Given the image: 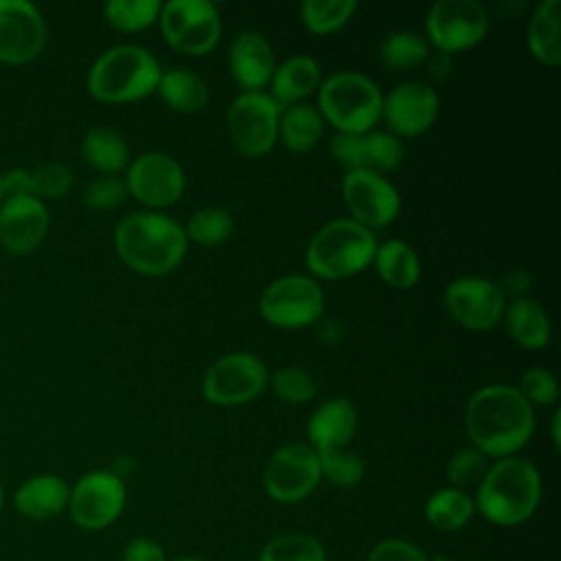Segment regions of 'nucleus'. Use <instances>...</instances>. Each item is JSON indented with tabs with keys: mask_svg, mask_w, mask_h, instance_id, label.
I'll use <instances>...</instances> for the list:
<instances>
[{
	"mask_svg": "<svg viewBox=\"0 0 561 561\" xmlns=\"http://www.w3.org/2000/svg\"><path fill=\"white\" fill-rule=\"evenodd\" d=\"M465 427L473 447L484 456H515L533 436V405L515 386H482L467 403Z\"/></svg>",
	"mask_w": 561,
	"mask_h": 561,
	"instance_id": "1",
	"label": "nucleus"
},
{
	"mask_svg": "<svg viewBox=\"0 0 561 561\" xmlns=\"http://www.w3.org/2000/svg\"><path fill=\"white\" fill-rule=\"evenodd\" d=\"M184 228L153 210L127 213L114 228V250L134 272L162 276L173 272L186 254Z\"/></svg>",
	"mask_w": 561,
	"mask_h": 561,
	"instance_id": "2",
	"label": "nucleus"
},
{
	"mask_svg": "<svg viewBox=\"0 0 561 561\" xmlns=\"http://www.w3.org/2000/svg\"><path fill=\"white\" fill-rule=\"evenodd\" d=\"M539 497L541 478L535 465L522 456H506L486 469L473 506L491 524L517 526L535 513Z\"/></svg>",
	"mask_w": 561,
	"mask_h": 561,
	"instance_id": "3",
	"label": "nucleus"
},
{
	"mask_svg": "<svg viewBox=\"0 0 561 561\" xmlns=\"http://www.w3.org/2000/svg\"><path fill=\"white\" fill-rule=\"evenodd\" d=\"M158 59L142 46L118 44L101 53L88 70V92L101 103H129L156 92Z\"/></svg>",
	"mask_w": 561,
	"mask_h": 561,
	"instance_id": "4",
	"label": "nucleus"
},
{
	"mask_svg": "<svg viewBox=\"0 0 561 561\" xmlns=\"http://www.w3.org/2000/svg\"><path fill=\"white\" fill-rule=\"evenodd\" d=\"M377 239L373 230L351 217L327 221L309 241L305 261L309 272L322 280H340L373 263Z\"/></svg>",
	"mask_w": 561,
	"mask_h": 561,
	"instance_id": "5",
	"label": "nucleus"
},
{
	"mask_svg": "<svg viewBox=\"0 0 561 561\" xmlns=\"http://www.w3.org/2000/svg\"><path fill=\"white\" fill-rule=\"evenodd\" d=\"M379 85L355 70H340L320 81L318 112L337 134H366L381 118Z\"/></svg>",
	"mask_w": 561,
	"mask_h": 561,
	"instance_id": "6",
	"label": "nucleus"
},
{
	"mask_svg": "<svg viewBox=\"0 0 561 561\" xmlns=\"http://www.w3.org/2000/svg\"><path fill=\"white\" fill-rule=\"evenodd\" d=\"M324 294L316 278L287 274L272 280L259 296V313L274 327L298 329L320 320Z\"/></svg>",
	"mask_w": 561,
	"mask_h": 561,
	"instance_id": "7",
	"label": "nucleus"
},
{
	"mask_svg": "<svg viewBox=\"0 0 561 561\" xmlns=\"http://www.w3.org/2000/svg\"><path fill=\"white\" fill-rule=\"evenodd\" d=\"M158 22L164 39L184 55L210 53L221 35L219 11L208 0H169L160 7Z\"/></svg>",
	"mask_w": 561,
	"mask_h": 561,
	"instance_id": "8",
	"label": "nucleus"
},
{
	"mask_svg": "<svg viewBox=\"0 0 561 561\" xmlns=\"http://www.w3.org/2000/svg\"><path fill=\"white\" fill-rule=\"evenodd\" d=\"M267 366L252 353H228L213 362L202 379V394L221 408L243 405L267 386Z\"/></svg>",
	"mask_w": 561,
	"mask_h": 561,
	"instance_id": "9",
	"label": "nucleus"
},
{
	"mask_svg": "<svg viewBox=\"0 0 561 561\" xmlns=\"http://www.w3.org/2000/svg\"><path fill=\"white\" fill-rule=\"evenodd\" d=\"M125 500V482L116 471L92 469L70 486L66 511L79 528L101 530L121 517Z\"/></svg>",
	"mask_w": 561,
	"mask_h": 561,
	"instance_id": "10",
	"label": "nucleus"
},
{
	"mask_svg": "<svg viewBox=\"0 0 561 561\" xmlns=\"http://www.w3.org/2000/svg\"><path fill=\"white\" fill-rule=\"evenodd\" d=\"M283 107L265 92H241L226 112L232 145L248 158L265 156L278 140Z\"/></svg>",
	"mask_w": 561,
	"mask_h": 561,
	"instance_id": "11",
	"label": "nucleus"
},
{
	"mask_svg": "<svg viewBox=\"0 0 561 561\" xmlns=\"http://www.w3.org/2000/svg\"><path fill=\"white\" fill-rule=\"evenodd\" d=\"M322 480L318 451L307 443H287L265 462L263 486L276 502L305 500Z\"/></svg>",
	"mask_w": 561,
	"mask_h": 561,
	"instance_id": "12",
	"label": "nucleus"
},
{
	"mask_svg": "<svg viewBox=\"0 0 561 561\" xmlns=\"http://www.w3.org/2000/svg\"><path fill=\"white\" fill-rule=\"evenodd\" d=\"M430 42L447 55L480 44L489 31V13L478 0H438L425 18Z\"/></svg>",
	"mask_w": 561,
	"mask_h": 561,
	"instance_id": "13",
	"label": "nucleus"
},
{
	"mask_svg": "<svg viewBox=\"0 0 561 561\" xmlns=\"http://www.w3.org/2000/svg\"><path fill=\"white\" fill-rule=\"evenodd\" d=\"M127 193L149 208L175 204L184 193V171L175 158L162 151H147L125 169Z\"/></svg>",
	"mask_w": 561,
	"mask_h": 561,
	"instance_id": "14",
	"label": "nucleus"
},
{
	"mask_svg": "<svg viewBox=\"0 0 561 561\" xmlns=\"http://www.w3.org/2000/svg\"><path fill=\"white\" fill-rule=\"evenodd\" d=\"M342 197L351 219L368 230L386 228L397 219L401 208V197L392 182L373 171H346Z\"/></svg>",
	"mask_w": 561,
	"mask_h": 561,
	"instance_id": "15",
	"label": "nucleus"
},
{
	"mask_svg": "<svg viewBox=\"0 0 561 561\" xmlns=\"http://www.w3.org/2000/svg\"><path fill=\"white\" fill-rule=\"evenodd\" d=\"M447 313L469 331H489L504 313L506 298L497 283L482 276H458L443 294Z\"/></svg>",
	"mask_w": 561,
	"mask_h": 561,
	"instance_id": "16",
	"label": "nucleus"
},
{
	"mask_svg": "<svg viewBox=\"0 0 561 561\" xmlns=\"http://www.w3.org/2000/svg\"><path fill=\"white\" fill-rule=\"evenodd\" d=\"M46 46V22L28 0H0V64H28Z\"/></svg>",
	"mask_w": 561,
	"mask_h": 561,
	"instance_id": "17",
	"label": "nucleus"
},
{
	"mask_svg": "<svg viewBox=\"0 0 561 561\" xmlns=\"http://www.w3.org/2000/svg\"><path fill=\"white\" fill-rule=\"evenodd\" d=\"M438 92L421 81L397 83L381 99V118L397 138L419 136L432 127L438 116Z\"/></svg>",
	"mask_w": 561,
	"mask_h": 561,
	"instance_id": "18",
	"label": "nucleus"
},
{
	"mask_svg": "<svg viewBox=\"0 0 561 561\" xmlns=\"http://www.w3.org/2000/svg\"><path fill=\"white\" fill-rule=\"evenodd\" d=\"M329 149L346 171H373L379 175L399 169L405 156L401 138L373 129L366 134H335L329 140Z\"/></svg>",
	"mask_w": 561,
	"mask_h": 561,
	"instance_id": "19",
	"label": "nucleus"
},
{
	"mask_svg": "<svg viewBox=\"0 0 561 561\" xmlns=\"http://www.w3.org/2000/svg\"><path fill=\"white\" fill-rule=\"evenodd\" d=\"M48 208L35 195L9 197L0 206V245L15 256L37 250L48 232Z\"/></svg>",
	"mask_w": 561,
	"mask_h": 561,
	"instance_id": "20",
	"label": "nucleus"
},
{
	"mask_svg": "<svg viewBox=\"0 0 561 561\" xmlns=\"http://www.w3.org/2000/svg\"><path fill=\"white\" fill-rule=\"evenodd\" d=\"M228 68L243 92H261V88L270 83L274 75L276 57L270 42L261 33L241 31L230 42Z\"/></svg>",
	"mask_w": 561,
	"mask_h": 561,
	"instance_id": "21",
	"label": "nucleus"
},
{
	"mask_svg": "<svg viewBox=\"0 0 561 561\" xmlns=\"http://www.w3.org/2000/svg\"><path fill=\"white\" fill-rule=\"evenodd\" d=\"M357 430V410L346 397H333L320 403L307 423V438L316 451L346 449Z\"/></svg>",
	"mask_w": 561,
	"mask_h": 561,
	"instance_id": "22",
	"label": "nucleus"
},
{
	"mask_svg": "<svg viewBox=\"0 0 561 561\" xmlns=\"http://www.w3.org/2000/svg\"><path fill=\"white\" fill-rule=\"evenodd\" d=\"M70 486L55 473H37L13 491V508L31 522L55 519L68 508Z\"/></svg>",
	"mask_w": 561,
	"mask_h": 561,
	"instance_id": "23",
	"label": "nucleus"
},
{
	"mask_svg": "<svg viewBox=\"0 0 561 561\" xmlns=\"http://www.w3.org/2000/svg\"><path fill=\"white\" fill-rule=\"evenodd\" d=\"M511 340L526 348L539 351L550 342V320L546 309L533 298H513L502 313Z\"/></svg>",
	"mask_w": 561,
	"mask_h": 561,
	"instance_id": "24",
	"label": "nucleus"
},
{
	"mask_svg": "<svg viewBox=\"0 0 561 561\" xmlns=\"http://www.w3.org/2000/svg\"><path fill=\"white\" fill-rule=\"evenodd\" d=\"M272 99L280 105H294L320 88V66L313 57L294 55L274 68L270 79Z\"/></svg>",
	"mask_w": 561,
	"mask_h": 561,
	"instance_id": "25",
	"label": "nucleus"
},
{
	"mask_svg": "<svg viewBox=\"0 0 561 561\" xmlns=\"http://www.w3.org/2000/svg\"><path fill=\"white\" fill-rule=\"evenodd\" d=\"M83 160L101 175H116L129 164V147L125 138L105 125H94L81 140Z\"/></svg>",
	"mask_w": 561,
	"mask_h": 561,
	"instance_id": "26",
	"label": "nucleus"
},
{
	"mask_svg": "<svg viewBox=\"0 0 561 561\" xmlns=\"http://www.w3.org/2000/svg\"><path fill=\"white\" fill-rule=\"evenodd\" d=\"M373 263L379 278L394 289H410L421 278V261L401 239H386L383 243H377Z\"/></svg>",
	"mask_w": 561,
	"mask_h": 561,
	"instance_id": "27",
	"label": "nucleus"
},
{
	"mask_svg": "<svg viewBox=\"0 0 561 561\" xmlns=\"http://www.w3.org/2000/svg\"><path fill=\"white\" fill-rule=\"evenodd\" d=\"M530 53L546 66L561 61V2L541 0L528 20Z\"/></svg>",
	"mask_w": 561,
	"mask_h": 561,
	"instance_id": "28",
	"label": "nucleus"
},
{
	"mask_svg": "<svg viewBox=\"0 0 561 561\" xmlns=\"http://www.w3.org/2000/svg\"><path fill=\"white\" fill-rule=\"evenodd\" d=\"M156 90L171 110H178L184 114H195L204 110L210 99V90L206 81L186 68L162 70Z\"/></svg>",
	"mask_w": 561,
	"mask_h": 561,
	"instance_id": "29",
	"label": "nucleus"
},
{
	"mask_svg": "<svg viewBox=\"0 0 561 561\" xmlns=\"http://www.w3.org/2000/svg\"><path fill=\"white\" fill-rule=\"evenodd\" d=\"M324 131V121L318 107L309 103H294L280 112L278 136L280 142L294 153L311 151Z\"/></svg>",
	"mask_w": 561,
	"mask_h": 561,
	"instance_id": "30",
	"label": "nucleus"
},
{
	"mask_svg": "<svg viewBox=\"0 0 561 561\" xmlns=\"http://www.w3.org/2000/svg\"><path fill=\"white\" fill-rule=\"evenodd\" d=\"M473 497L467 491L445 486L430 495L425 502V519L432 528L443 533L460 530L473 517Z\"/></svg>",
	"mask_w": 561,
	"mask_h": 561,
	"instance_id": "31",
	"label": "nucleus"
},
{
	"mask_svg": "<svg viewBox=\"0 0 561 561\" xmlns=\"http://www.w3.org/2000/svg\"><path fill=\"white\" fill-rule=\"evenodd\" d=\"M259 561H327V552L313 535L291 530L272 537L263 546Z\"/></svg>",
	"mask_w": 561,
	"mask_h": 561,
	"instance_id": "32",
	"label": "nucleus"
},
{
	"mask_svg": "<svg viewBox=\"0 0 561 561\" xmlns=\"http://www.w3.org/2000/svg\"><path fill=\"white\" fill-rule=\"evenodd\" d=\"M430 55L427 42L414 31H392L379 46L381 64L390 70H412Z\"/></svg>",
	"mask_w": 561,
	"mask_h": 561,
	"instance_id": "33",
	"label": "nucleus"
},
{
	"mask_svg": "<svg viewBox=\"0 0 561 561\" xmlns=\"http://www.w3.org/2000/svg\"><path fill=\"white\" fill-rule=\"evenodd\" d=\"M160 0H107L103 18L116 31L134 33L151 26L160 15Z\"/></svg>",
	"mask_w": 561,
	"mask_h": 561,
	"instance_id": "34",
	"label": "nucleus"
},
{
	"mask_svg": "<svg viewBox=\"0 0 561 561\" xmlns=\"http://www.w3.org/2000/svg\"><path fill=\"white\" fill-rule=\"evenodd\" d=\"M355 11V0H305L300 7L305 26L316 35H329L342 28Z\"/></svg>",
	"mask_w": 561,
	"mask_h": 561,
	"instance_id": "35",
	"label": "nucleus"
},
{
	"mask_svg": "<svg viewBox=\"0 0 561 561\" xmlns=\"http://www.w3.org/2000/svg\"><path fill=\"white\" fill-rule=\"evenodd\" d=\"M232 228H234V219L226 208L206 206V208H199L188 219L184 234H186V239H191L199 245L213 248V245L224 243L232 234Z\"/></svg>",
	"mask_w": 561,
	"mask_h": 561,
	"instance_id": "36",
	"label": "nucleus"
},
{
	"mask_svg": "<svg viewBox=\"0 0 561 561\" xmlns=\"http://www.w3.org/2000/svg\"><path fill=\"white\" fill-rule=\"evenodd\" d=\"M318 460H320L322 478H327L337 486H353L366 473V462L355 451H348V449L318 451Z\"/></svg>",
	"mask_w": 561,
	"mask_h": 561,
	"instance_id": "37",
	"label": "nucleus"
},
{
	"mask_svg": "<svg viewBox=\"0 0 561 561\" xmlns=\"http://www.w3.org/2000/svg\"><path fill=\"white\" fill-rule=\"evenodd\" d=\"M486 469H489V467H486V456H484L480 449H476V447L471 445V447L458 449V451L449 458L445 473H447L449 486L462 491L465 486H473V484L478 486L480 480L484 478Z\"/></svg>",
	"mask_w": 561,
	"mask_h": 561,
	"instance_id": "38",
	"label": "nucleus"
},
{
	"mask_svg": "<svg viewBox=\"0 0 561 561\" xmlns=\"http://www.w3.org/2000/svg\"><path fill=\"white\" fill-rule=\"evenodd\" d=\"M270 381L274 392L287 403H309L316 397V381L302 366H283Z\"/></svg>",
	"mask_w": 561,
	"mask_h": 561,
	"instance_id": "39",
	"label": "nucleus"
},
{
	"mask_svg": "<svg viewBox=\"0 0 561 561\" xmlns=\"http://www.w3.org/2000/svg\"><path fill=\"white\" fill-rule=\"evenodd\" d=\"M72 186V171L61 162H46L31 171V193L37 199H57Z\"/></svg>",
	"mask_w": 561,
	"mask_h": 561,
	"instance_id": "40",
	"label": "nucleus"
},
{
	"mask_svg": "<svg viewBox=\"0 0 561 561\" xmlns=\"http://www.w3.org/2000/svg\"><path fill=\"white\" fill-rule=\"evenodd\" d=\"M125 197H127V188L123 178L118 175H96L83 188V204L96 213L118 208L125 202Z\"/></svg>",
	"mask_w": 561,
	"mask_h": 561,
	"instance_id": "41",
	"label": "nucleus"
},
{
	"mask_svg": "<svg viewBox=\"0 0 561 561\" xmlns=\"http://www.w3.org/2000/svg\"><path fill=\"white\" fill-rule=\"evenodd\" d=\"M530 405H557L559 401V381L557 377L541 366H533L522 373L519 386H515Z\"/></svg>",
	"mask_w": 561,
	"mask_h": 561,
	"instance_id": "42",
	"label": "nucleus"
},
{
	"mask_svg": "<svg viewBox=\"0 0 561 561\" xmlns=\"http://www.w3.org/2000/svg\"><path fill=\"white\" fill-rule=\"evenodd\" d=\"M366 561H430L414 543L405 539H383L370 552Z\"/></svg>",
	"mask_w": 561,
	"mask_h": 561,
	"instance_id": "43",
	"label": "nucleus"
},
{
	"mask_svg": "<svg viewBox=\"0 0 561 561\" xmlns=\"http://www.w3.org/2000/svg\"><path fill=\"white\" fill-rule=\"evenodd\" d=\"M121 559L123 561H167L162 546L149 537H136L127 541Z\"/></svg>",
	"mask_w": 561,
	"mask_h": 561,
	"instance_id": "44",
	"label": "nucleus"
},
{
	"mask_svg": "<svg viewBox=\"0 0 561 561\" xmlns=\"http://www.w3.org/2000/svg\"><path fill=\"white\" fill-rule=\"evenodd\" d=\"M4 188L9 197H22V195H33L31 193V171L26 169H11L2 173Z\"/></svg>",
	"mask_w": 561,
	"mask_h": 561,
	"instance_id": "45",
	"label": "nucleus"
},
{
	"mask_svg": "<svg viewBox=\"0 0 561 561\" xmlns=\"http://www.w3.org/2000/svg\"><path fill=\"white\" fill-rule=\"evenodd\" d=\"M502 296H513V298H519L528 287H530V274L524 272V270H513L508 274H504L497 283Z\"/></svg>",
	"mask_w": 561,
	"mask_h": 561,
	"instance_id": "46",
	"label": "nucleus"
},
{
	"mask_svg": "<svg viewBox=\"0 0 561 561\" xmlns=\"http://www.w3.org/2000/svg\"><path fill=\"white\" fill-rule=\"evenodd\" d=\"M449 72H451V55L438 50V53L430 59V75H432V79L443 81V79L449 77Z\"/></svg>",
	"mask_w": 561,
	"mask_h": 561,
	"instance_id": "47",
	"label": "nucleus"
},
{
	"mask_svg": "<svg viewBox=\"0 0 561 561\" xmlns=\"http://www.w3.org/2000/svg\"><path fill=\"white\" fill-rule=\"evenodd\" d=\"M559 423H561V410H559V408H554V412H552V443H554V447H559V445H561Z\"/></svg>",
	"mask_w": 561,
	"mask_h": 561,
	"instance_id": "48",
	"label": "nucleus"
},
{
	"mask_svg": "<svg viewBox=\"0 0 561 561\" xmlns=\"http://www.w3.org/2000/svg\"><path fill=\"white\" fill-rule=\"evenodd\" d=\"M7 199H9V195H7V188H4V180H2V173H0V206H2Z\"/></svg>",
	"mask_w": 561,
	"mask_h": 561,
	"instance_id": "49",
	"label": "nucleus"
},
{
	"mask_svg": "<svg viewBox=\"0 0 561 561\" xmlns=\"http://www.w3.org/2000/svg\"><path fill=\"white\" fill-rule=\"evenodd\" d=\"M2 508H4V484L0 480V513H2Z\"/></svg>",
	"mask_w": 561,
	"mask_h": 561,
	"instance_id": "50",
	"label": "nucleus"
},
{
	"mask_svg": "<svg viewBox=\"0 0 561 561\" xmlns=\"http://www.w3.org/2000/svg\"><path fill=\"white\" fill-rule=\"evenodd\" d=\"M175 561H202V559H193V557H182V559H175Z\"/></svg>",
	"mask_w": 561,
	"mask_h": 561,
	"instance_id": "51",
	"label": "nucleus"
}]
</instances>
